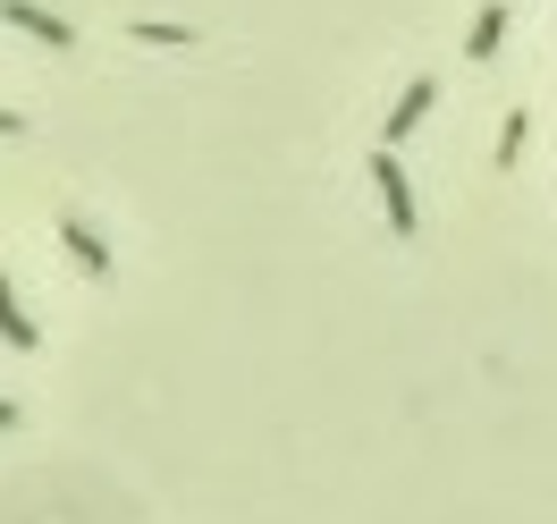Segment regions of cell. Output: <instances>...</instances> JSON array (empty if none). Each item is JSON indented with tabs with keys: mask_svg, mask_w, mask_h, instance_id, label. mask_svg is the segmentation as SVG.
I'll return each instance as SVG.
<instances>
[{
	"mask_svg": "<svg viewBox=\"0 0 557 524\" xmlns=\"http://www.w3.org/2000/svg\"><path fill=\"white\" fill-rule=\"evenodd\" d=\"M60 245H69V254H76V271H85V280H110V245L94 237V229H85L76 211H69V220H60Z\"/></svg>",
	"mask_w": 557,
	"mask_h": 524,
	"instance_id": "4",
	"label": "cell"
},
{
	"mask_svg": "<svg viewBox=\"0 0 557 524\" xmlns=\"http://www.w3.org/2000/svg\"><path fill=\"white\" fill-rule=\"evenodd\" d=\"M431 102H440V85H431V76H414V85L397 94V110H388V127H381V153H397V144L414 136L422 119H431Z\"/></svg>",
	"mask_w": 557,
	"mask_h": 524,
	"instance_id": "2",
	"label": "cell"
},
{
	"mask_svg": "<svg viewBox=\"0 0 557 524\" xmlns=\"http://www.w3.org/2000/svg\"><path fill=\"white\" fill-rule=\"evenodd\" d=\"M523 144H532V119H523V110H507V127H498V170H516Z\"/></svg>",
	"mask_w": 557,
	"mask_h": 524,
	"instance_id": "7",
	"label": "cell"
},
{
	"mask_svg": "<svg viewBox=\"0 0 557 524\" xmlns=\"http://www.w3.org/2000/svg\"><path fill=\"white\" fill-rule=\"evenodd\" d=\"M0 136H26V119H17V110H0Z\"/></svg>",
	"mask_w": 557,
	"mask_h": 524,
	"instance_id": "9",
	"label": "cell"
},
{
	"mask_svg": "<svg viewBox=\"0 0 557 524\" xmlns=\"http://www.w3.org/2000/svg\"><path fill=\"white\" fill-rule=\"evenodd\" d=\"M136 42H186V26H170V17H144Z\"/></svg>",
	"mask_w": 557,
	"mask_h": 524,
	"instance_id": "8",
	"label": "cell"
},
{
	"mask_svg": "<svg viewBox=\"0 0 557 524\" xmlns=\"http://www.w3.org/2000/svg\"><path fill=\"white\" fill-rule=\"evenodd\" d=\"M0 26H17V35H35V42H76V26L69 17H51V9H35V0H0Z\"/></svg>",
	"mask_w": 557,
	"mask_h": 524,
	"instance_id": "3",
	"label": "cell"
},
{
	"mask_svg": "<svg viewBox=\"0 0 557 524\" xmlns=\"http://www.w3.org/2000/svg\"><path fill=\"white\" fill-rule=\"evenodd\" d=\"M498 42H507V0L473 9V35H465V51H473V60H498Z\"/></svg>",
	"mask_w": 557,
	"mask_h": 524,
	"instance_id": "6",
	"label": "cell"
},
{
	"mask_svg": "<svg viewBox=\"0 0 557 524\" xmlns=\"http://www.w3.org/2000/svg\"><path fill=\"white\" fill-rule=\"evenodd\" d=\"M372 186H381L388 229H397V237H414V229H422V211H414V178L397 170V153H372Z\"/></svg>",
	"mask_w": 557,
	"mask_h": 524,
	"instance_id": "1",
	"label": "cell"
},
{
	"mask_svg": "<svg viewBox=\"0 0 557 524\" xmlns=\"http://www.w3.org/2000/svg\"><path fill=\"white\" fill-rule=\"evenodd\" d=\"M0 339H9L17 355H35V348H42L35 321H26V305H17V288H9V271H0Z\"/></svg>",
	"mask_w": 557,
	"mask_h": 524,
	"instance_id": "5",
	"label": "cell"
},
{
	"mask_svg": "<svg viewBox=\"0 0 557 524\" xmlns=\"http://www.w3.org/2000/svg\"><path fill=\"white\" fill-rule=\"evenodd\" d=\"M9 423H17V406H9V398H0V431H9Z\"/></svg>",
	"mask_w": 557,
	"mask_h": 524,
	"instance_id": "10",
	"label": "cell"
}]
</instances>
